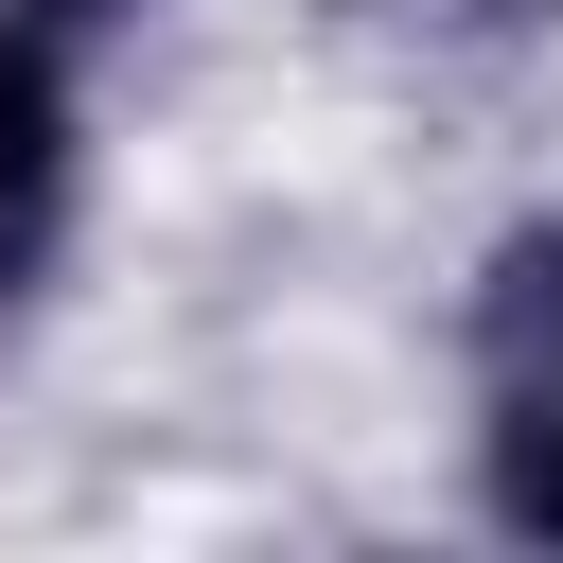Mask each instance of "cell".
Wrapping results in <instances>:
<instances>
[{"label": "cell", "mask_w": 563, "mask_h": 563, "mask_svg": "<svg viewBox=\"0 0 563 563\" xmlns=\"http://www.w3.org/2000/svg\"><path fill=\"white\" fill-rule=\"evenodd\" d=\"M352 53L422 70V88H493V70H545L563 53V0H317Z\"/></svg>", "instance_id": "obj_3"}, {"label": "cell", "mask_w": 563, "mask_h": 563, "mask_svg": "<svg viewBox=\"0 0 563 563\" xmlns=\"http://www.w3.org/2000/svg\"><path fill=\"white\" fill-rule=\"evenodd\" d=\"M440 369H457V510L563 563V194H510L457 246Z\"/></svg>", "instance_id": "obj_1"}, {"label": "cell", "mask_w": 563, "mask_h": 563, "mask_svg": "<svg viewBox=\"0 0 563 563\" xmlns=\"http://www.w3.org/2000/svg\"><path fill=\"white\" fill-rule=\"evenodd\" d=\"M18 35H53V53H123V35H158L176 0H0Z\"/></svg>", "instance_id": "obj_4"}, {"label": "cell", "mask_w": 563, "mask_h": 563, "mask_svg": "<svg viewBox=\"0 0 563 563\" xmlns=\"http://www.w3.org/2000/svg\"><path fill=\"white\" fill-rule=\"evenodd\" d=\"M106 211V53H53L0 18V334L70 299Z\"/></svg>", "instance_id": "obj_2"}]
</instances>
